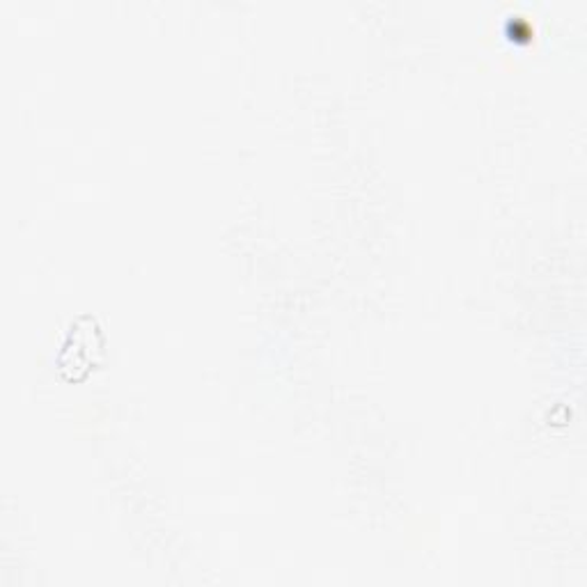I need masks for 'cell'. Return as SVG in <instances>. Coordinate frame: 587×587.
Here are the masks:
<instances>
[{
	"instance_id": "cell-1",
	"label": "cell",
	"mask_w": 587,
	"mask_h": 587,
	"mask_svg": "<svg viewBox=\"0 0 587 587\" xmlns=\"http://www.w3.org/2000/svg\"><path fill=\"white\" fill-rule=\"evenodd\" d=\"M101 337L104 335H101L95 320H93V324H89V328H81V320L72 326V333H70V337H67L64 347H72L79 351L76 354H60V358H58V366L67 374V379H81L79 370H83V374H85L89 368H95L99 363L101 354L95 356V351H85L81 347L95 345V340H101Z\"/></svg>"
}]
</instances>
